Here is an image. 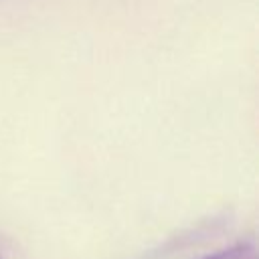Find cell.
Returning a JSON list of instances; mask_svg holds the SVG:
<instances>
[{
  "mask_svg": "<svg viewBox=\"0 0 259 259\" xmlns=\"http://www.w3.org/2000/svg\"><path fill=\"white\" fill-rule=\"evenodd\" d=\"M204 259H257V251L251 243H237L229 249H221Z\"/></svg>",
  "mask_w": 259,
  "mask_h": 259,
  "instance_id": "cell-1",
  "label": "cell"
}]
</instances>
